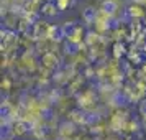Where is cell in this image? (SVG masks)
<instances>
[{"mask_svg": "<svg viewBox=\"0 0 146 140\" xmlns=\"http://www.w3.org/2000/svg\"><path fill=\"white\" fill-rule=\"evenodd\" d=\"M126 17L130 18V21L131 20H141V18H145L146 15V10L141 5H136V3H131L130 7H126Z\"/></svg>", "mask_w": 146, "mask_h": 140, "instance_id": "6", "label": "cell"}, {"mask_svg": "<svg viewBox=\"0 0 146 140\" xmlns=\"http://www.w3.org/2000/svg\"><path fill=\"white\" fill-rule=\"evenodd\" d=\"M54 2H56V5H58V8H59V12L67 10V8L74 3V0H54Z\"/></svg>", "mask_w": 146, "mask_h": 140, "instance_id": "11", "label": "cell"}, {"mask_svg": "<svg viewBox=\"0 0 146 140\" xmlns=\"http://www.w3.org/2000/svg\"><path fill=\"white\" fill-rule=\"evenodd\" d=\"M61 27H62V31H64V35H66V40H67V38H69V36L76 31V30H77V27H79V25H77L74 20H71V21H64Z\"/></svg>", "mask_w": 146, "mask_h": 140, "instance_id": "9", "label": "cell"}, {"mask_svg": "<svg viewBox=\"0 0 146 140\" xmlns=\"http://www.w3.org/2000/svg\"><path fill=\"white\" fill-rule=\"evenodd\" d=\"M100 12L107 13L108 17H117L118 15V0H102L100 2V7H99Z\"/></svg>", "mask_w": 146, "mask_h": 140, "instance_id": "5", "label": "cell"}, {"mask_svg": "<svg viewBox=\"0 0 146 140\" xmlns=\"http://www.w3.org/2000/svg\"><path fill=\"white\" fill-rule=\"evenodd\" d=\"M40 66H43L44 69H48V71H56V69H59L62 64H61V58L59 54L56 53V51H48V53H44L43 56H41V63Z\"/></svg>", "mask_w": 146, "mask_h": 140, "instance_id": "2", "label": "cell"}, {"mask_svg": "<svg viewBox=\"0 0 146 140\" xmlns=\"http://www.w3.org/2000/svg\"><path fill=\"white\" fill-rule=\"evenodd\" d=\"M143 25L146 27V15H145V18H143Z\"/></svg>", "mask_w": 146, "mask_h": 140, "instance_id": "13", "label": "cell"}, {"mask_svg": "<svg viewBox=\"0 0 146 140\" xmlns=\"http://www.w3.org/2000/svg\"><path fill=\"white\" fill-rule=\"evenodd\" d=\"M112 48H113L112 56H113V60H117V61H120L123 56H126V53H128L125 41H115Z\"/></svg>", "mask_w": 146, "mask_h": 140, "instance_id": "7", "label": "cell"}, {"mask_svg": "<svg viewBox=\"0 0 146 140\" xmlns=\"http://www.w3.org/2000/svg\"><path fill=\"white\" fill-rule=\"evenodd\" d=\"M20 38L21 36L17 31L8 30V28H2L0 30V50H2V54H8V53H13V51H18Z\"/></svg>", "mask_w": 146, "mask_h": 140, "instance_id": "1", "label": "cell"}, {"mask_svg": "<svg viewBox=\"0 0 146 140\" xmlns=\"http://www.w3.org/2000/svg\"><path fill=\"white\" fill-rule=\"evenodd\" d=\"M77 132V125L72 124L71 120H64L58 125V135L64 139H72V135Z\"/></svg>", "mask_w": 146, "mask_h": 140, "instance_id": "4", "label": "cell"}, {"mask_svg": "<svg viewBox=\"0 0 146 140\" xmlns=\"http://www.w3.org/2000/svg\"><path fill=\"white\" fill-rule=\"evenodd\" d=\"M0 87H2V91L8 92V91L12 89V78H10V76H3V79L0 82Z\"/></svg>", "mask_w": 146, "mask_h": 140, "instance_id": "12", "label": "cell"}, {"mask_svg": "<svg viewBox=\"0 0 146 140\" xmlns=\"http://www.w3.org/2000/svg\"><path fill=\"white\" fill-rule=\"evenodd\" d=\"M138 130H139V124L136 122V120L130 119L128 122H126V125H125V130H123V132H128V133H136Z\"/></svg>", "mask_w": 146, "mask_h": 140, "instance_id": "10", "label": "cell"}, {"mask_svg": "<svg viewBox=\"0 0 146 140\" xmlns=\"http://www.w3.org/2000/svg\"><path fill=\"white\" fill-rule=\"evenodd\" d=\"M145 8H146V3H145Z\"/></svg>", "mask_w": 146, "mask_h": 140, "instance_id": "15", "label": "cell"}, {"mask_svg": "<svg viewBox=\"0 0 146 140\" xmlns=\"http://www.w3.org/2000/svg\"><path fill=\"white\" fill-rule=\"evenodd\" d=\"M40 12H41V15H44V17H48V18H53V17L58 15L59 8H58V5H56V2H44V3L41 5Z\"/></svg>", "mask_w": 146, "mask_h": 140, "instance_id": "8", "label": "cell"}, {"mask_svg": "<svg viewBox=\"0 0 146 140\" xmlns=\"http://www.w3.org/2000/svg\"><path fill=\"white\" fill-rule=\"evenodd\" d=\"M97 15H99V8L92 7V5H87V7L82 8V12H80V17H82V21H84L86 27H94V25H95Z\"/></svg>", "mask_w": 146, "mask_h": 140, "instance_id": "3", "label": "cell"}, {"mask_svg": "<svg viewBox=\"0 0 146 140\" xmlns=\"http://www.w3.org/2000/svg\"><path fill=\"white\" fill-rule=\"evenodd\" d=\"M143 53L146 54V45H145V46H143Z\"/></svg>", "mask_w": 146, "mask_h": 140, "instance_id": "14", "label": "cell"}]
</instances>
